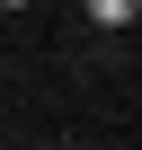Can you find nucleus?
I'll return each mask as SVG.
<instances>
[{
	"mask_svg": "<svg viewBox=\"0 0 142 150\" xmlns=\"http://www.w3.org/2000/svg\"><path fill=\"white\" fill-rule=\"evenodd\" d=\"M80 18H89L98 35H124V27L142 18V0H80Z\"/></svg>",
	"mask_w": 142,
	"mask_h": 150,
	"instance_id": "f257e3e1",
	"label": "nucleus"
},
{
	"mask_svg": "<svg viewBox=\"0 0 142 150\" xmlns=\"http://www.w3.org/2000/svg\"><path fill=\"white\" fill-rule=\"evenodd\" d=\"M0 9H27V0H0Z\"/></svg>",
	"mask_w": 142,
	"mask_h": 150,
	"instance_id": "f03ea898",
	"label": "nucleus"
}]
</instances>
